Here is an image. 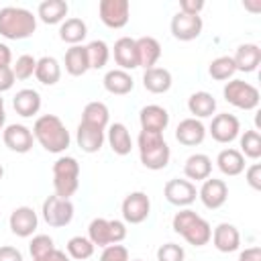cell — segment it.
Segmentation results:
<instances>
[{
	"mask_svg": "<svg viewBox=\"0 0 261 261\" xmlns=\"http://www.w3.org/2000/svg\"><path fill=\"white\" fill-rule=\"evenodd\" d=\"M243 157H249V159H259L261 157V135L257 130H245L241 135V149Z\"/></svg>",
	"mask_w": 261,
	"mask_h": 261,
	"instance_id": "obj_39",
	"label": "cell"
},
{
	"mask_svg": "<svg viewBox=\"0 0 261 261\" xmlns=\"http://www.w3.org/2000/svg\"><path fill=\"white\" fill-rule=\"evenodd\" d=\"M65 71L73 77H80L84 75L88 69H90V61H88V51H86V45H71L67 51H65Z\"/></svg>",
	"mask_w": 261,
	"mask_h": 261,
	"instance_id": "obj_27",
	"label": "cell"
},
{
	"mask_svg": "<svg viewBox=\"0 0 261 261\" xmlns=\"http://www.w3.org/2000/svg\"><path fill=\"white\" fill-rule=\"evenodd\" d=\"M188 110L190 114H194V118H208L214 114L216 110V100L210 92H194L190 98H188Z\"/></svg>",
	"mask_w": 261,
	"mask_h": 261,
	"instance_id": "obj_32",
	"label": "cell"
},
{
	"mask_svg": "<svg viewBox=\"0 0 261 261\" xmlns=\"http://www.w3.org/2000/svg\"><path fill=\"white\" fill-rule=\"evenodd\" d=\"M239 261H261V249L259 247H249V249L241 251Z\"/></svg>",
	"mask_w": 261,
	"mask_h": 261,
	"instance_id": "obj_48",
	"label": "cell"
},
{
	"mask_svg": "<svg viewBox=\"0 0 261 261\" xmlns=\"http://www.w3.org/2000/svg\"><path fill=\"white\" fill-rule=\"evenodd\" d=\"M186 251L177 243H165L157 249V261H184Z\"/></svg>",
	"mask_w": 261,
	"mask_h": 261,
	"instance_id": "obj_42",
	"label": "cell"
},
{
	"mask_svg": "<svg viewBox=\"0 0 261 261\" xmlns=\"http://www.w3.org/2000/svg\"><path fill=\"white\" fill-rule=\"evenodd\" d=\"M175 139L186 147H196L206 139V126L202 124V120L194 116L184 118L175 128Z\"/></svg>",
	"mask_w": 261,
	"mask_h": 261,
	"instance_id": "obj_18",
	"label": "cell"
},
{
	"mask_svg": "<svg viewBox=\"0 0 261 261\" xmlns=\"http://www.w3.org/2000/svg\"><path fill=\"white\" fill-rule=\"evenodd\" d=\"M55 249V243L49 234H35L29 243V251H31V257L37 259V257H43L47 253H51Z\"/></svg>",
	"mask_w": 261,
	"mask_h": 261,
	"instance_id": "obj_41",
	"label": "cell"
},
{
	"mask_svg": "<svg viewBox=\"0 0 261 261\" xmlns=\"http://www.w3.org/2000/svg\"><path fill=\"white\" fill-rule=\"evenodd\" d=\"M137 147H139V157L141 163L151 169V171H159L165 169L171 157L169 145L163 139V133H153V130H141L139 139H137Z\"/></svg>",
	"mask_w": 261,
	"mask_h": 261,
	"instance_id": "obj_3",
	"label": "cell"
},
{
	"mask_svg": "<svg viewBox=\"0 0 261 261\" xmlns=\"http://www.w3.org/2000/svg\"><path fill=\"white\" fill-rule=\"evenodd\" d=\"M232 61H234L237 71H245V73L255 71L259 67V63H261V49H259V45H255V43L239 45Z\"/></svg>",
	"mask_w": 261,
	"mask_h": 261,
	"instance_id": "obj_23",
	"label": "cell"
},
{
	"mask_svg": "<svg viewBox=\"0 0 261 261\" xmlns=\"http://www.w3.org/2000/svg\"><path fill=\"white\" fill-rule=\"evenodd\" d=\"M133 261H143V259H133Z\"/></svg>",
	"mask_w": 261,
	"mask_h": 261,
	"instance_id": "obj_53",
	"label": "cell"
},
{
	"mask_svg": "<svg viewBox=\"0 0 261 261\" xmlns=\"http://www.w3.org/2000/svg\"><path fill=\"white\" fill-rule=\"evenodd\" d=\"M212 245L220 251V253H232L241 247V234L239 228L230 222H220L214 230H212Z\"/></svg>",
	"mask_w": 261,
	"mask_h": 261,
	"instance_id": "obj_19",
	"label": "cell"
},
{
	"mask_svg": "<svg viewBox=\"0 0 261 261\" xmlns=\"http://www.w3.org/2000/svg\"><path fill=\"white\" fill-rule=\"evenodd\" d=\"M184 173H186V177H188L190 181H192V179L204 181V179H208L210 173H212V159H210L208 155H204V153H194V155H190V157L186 159V163H184Z\"/></svg>",
	"mask_w": 261,
	"mask_h": 261,
	"instance_id": "obj_26",
	"label": "cell"
},
{
	"mask_svg": "<svg viewBox=\"0 0 261 261\" xmlns=\"http://www.w3.org/2000/svg\"><path fill=\"white\" fill-rule=\"evenodd\" d=\"M163 196L169 204L177 206V208H186L190 206L196 198H198V190L190 179H179V177H171L165 186H163Z\"/></svg>",
	"mask_w": 261,
	"mask_h": 261,
	"instance_id": "obj_11",
	"label": "cell"
},
{
	"mask_svg": "<svg viewBox=\"0 0 261 261\" xmlns=\"http://www.w3.org/2000/svg\"><path fill=\"white\" fill-rule=\"evenodd\" d=\"M108 118H110V112H108V106L104 102H88L84 106V112H82V122L86 124H94L98 128H106L108 126Z\"/></svg>",
	"mask_w": 261,
	"mask_h": 261,
	"instance_id": "obj_35",
	"label": "cell"
},
{
	"mask_svg": "<svg viewBox=\"0 0 261 261\" xmlns=\"http://www.w3.org/2000/svg\"><path fill=\"white\" fill-rule=\"evenodd\" d=\"M98 14L108 29H122L128 22L130 4L128 0H102L98 4Z\"/></svg>",
	"mask_w": 261,
	"mask_h": 261,
	"instance_id": "obj_10",
	"label": "cell"
},
{
	"mask_svg": "<svg viewBox=\"0 0 261 261\" xmlns=\"http://www.w3.org/2000/svg\"><path fill=\"white\" fill-rule=\"evenodd\" d=\"M8 224H10L12 234H16L20 239H27V237H33V232L37 230L39 218H37V212L31 206H18L10 212Z\"/></svg>",
	"mask_w": 261,
	"mask_h": 261,
	"instance_id": "obj_15",
	"label": "cell"
},
{
	"mask_svg": "<svg viewBox=\"0 0 261 261\" xmlns=\"http://www.w3.org/2000/svg\"><path fill=\"white\" fill-rule=\"evenodd\" d=\"M171 73L169 69L165 67H151V69H145L143 73V86L147 92L151 94H165L169 88H171Z\"/></svg>",
	"mask_w": 261,
	"mask_h": 261,
	"instance_id": "obj_28",
	"label": "cell"
},
{
	"mask_svg": "<svg viewBox=\"0 0 261 261\" xmlns=\"http://www.w3.org/2000/svg\"><path fill=\"white\" fill-rule=\"evenodd\" d=\"M169 27H171V35H173L177 41H194V39L200 37L204 22H202V16L175 12Z\"/></svg>",
	"mask_w": 261,
	"mask_h": 261,
	"instance_id": "obj_14",
	"label": "cell"
},
{
	"mask_svg": "<svg viewBox=\"0 0 261 261\" xmlns=\"http://www.w3.org/2000/svg\"><path fill=\"white\" fill-rule=\"evenodd\" d=\"M122 218L128 224H141L149 218L151 212V200L145 192H130L126 194V198L122 200Z\"/></svg>",
	"mask_w": 261,
	"mask_h": 261,
	"instance_id": "obj_9",
	"label": "cell"
},
{
	"mask_svg": "<svg viewBox=\"0 0 261 261\" xmlns=\"http://www.w3.org/2000/svg\"><path fill=\"white\" fill-rule=\"evenodd\" d=\"M102 82H104V90L108 94H114V96H124V94L133 92V88H135L133 75L128 71H124V69H118V67L106 71Z\"/></svg>",
	"mask_w": 261,
	"mask_h": 261,
	"instance_id": "obj_25",
	"label": "cell"
},
{
	"mask_svg": "<svg viewBox=\"0 0 261 261\" xmlns=\"http://www.w3.org/2000/svg\"><path fill=\"white\" fill-rule=\"evenodd\" d=\"M12 106H14L16 114H20L22 118H31V116L39 114V110H41V94L33 88H22L14 94Z\"/></svg>",
	"mask_w": 261,
	"mask_h": 261,
	"instance_id": "obj_22",
	"label": "cell"
},
{
	"mask_svg": "<svg viewBox=\"0 0 261 261\" xmlns=\"http://www.w3.org/2000/svg\"><path fill=\"white\" fill-rule=\"evenodd\" d=\"M41 214H43V220L49 226L61 228V226H67L71 222V218H73V204H71V200H63V198L53 194V196L45 198Z\"/></svg>",
	"mask_w": 261,
	"mask_h": 261,
	"instance_id": "obj_8",
	"label": "cell"
},
{
	"mask_svg": "<svg viewBox=\"0 0 261 261\" xmlns=\"http://www.w3.org/2000/svg\"><path fill=\"white\" fill-rule=\"evenodd\" d=\"M10 61H12V53H10V47L0 43V67H10Z\"/></svg>",
	"mask_w": 261,
	"mask_h": 261,
	"instance_id": "obj_50",
	"label": "cell"
},
{
	"mask_svg": "<svg viewBox=\"0 0 261 261\" xmlns=\"http://www.w3.org/2000/svg\"><path fill=\"white\" fill-rule=\"evenodd\" d=\"M35 77L43 84V86H55L61 77V65L55 57H41L37 59V67H35Z\"/></svg>",
	"mask_w": 261,
	"mask_h": 261,
	"instance_id": "obj_33",
	"label": "cell"
},
{
	"mask_svg": "<svg viewBox=\"0 0 261 261\" xmlns=\"http://www.w3.org/2000/svg\"><path fill=\"white\" fill-rule=\"evenodd\" d=\"M88 239L94 247H108L118 245L126 239V224L122 220H108V218H94L88 226Z\"/></svg>",
	"mask_w": 261,
	"mask_h": 261,
	"instance_id": "obj_6",
	"label": "cell"
},
{
	"mask_svg": "<svg viewBox=\"0 0 261 261\" xmlns=\"http://www.w3.org/2000/svg\"><path fill=\"white\" fill-rule=\"evenodd\" d=\"M6 124V112H4V98L0 96V130H4Z\"/></svg>",
	"mask_w": 261,
	"mask_h": 261,
	"instance_id": "obj_51",
	"label": "cell"
},
{
	"mask_svg": "<svg viewBox=\"0 0 261 261\" xmlns=\"http://www.w3.org/2000/svg\"><path fill=\"white\" fill-rule=\"evenodd\" d=\"M14 86V73L12 67H0V94L10 90Z\"/></svg>",
	"mask_w": 261,
	"mask_h": 261,
	"instance_id": "obj_46",
	"label": "cell"
},
{
	"mask_svg": "<svg viewBox=\"0 0 261 261\" xmlns=\"http://www.w3.org/2000/svg\"><path fill=\"white\" fill-rule=\"evenodd\" d=\"M67 10H69V6H67L65 0H45V2L39 4L37 16L45 24H57V22H63L65 20Z\"/></svg>",
	"mask_w": 261,
	"mask_h": 261,
	"instance_id": "obj_31",
	"label": "cell"
},
{
	"mask_svg": "<svg viewBox=\"0 0 261 261\" xmlns=\"http://www.w3.org/2000/svg\"><path fill=\"white\" fill-rule=\"evenodd\" d=\"M108 145L116 155H128L133 151V139L128 128L122 122H114L108 126Z\"/></svg>",
	"mask_w": 261,
	"mask_h": 261,
	"instance_id": "obj_30",
	"label": "cell"
},
{
	"mask_svg": "<svg viewBox=\"0 0 261 261\" xmlns=\"http://www.w3.org/2000/svg\"><path fill=\"white\" fill-rule=\"evenodd\" d=\"M245 177L253 190H257V192L261 190V165L259 163H251V167L245 169Z\"/></svg>",
	"mask_w": 261,
	"mask_h": 261,
	"instance_id": "obj_44",
	"label": "cell"
},
{
	"mask_svg": "<svg viewBox=\"0 0 261 261\" xmlns=\"http://www.w3.org/2000/svg\"><path fill=\"white\" fill-rule=\"evenodd\" d=\"M2 177H4V165L0 163V179H2Z\"/></svg>",
	"mask_w": 261,
	"mask_h": 261,
	"instance_id": "obj_52",
	"label": "cell"
},
{
	"mask_svg": "<svg viewBox=\"0 0 261 261\" xmlns=\"http://www.w3.org/2000/svg\"><path fill=\"white\" fill-rule=\"evenodd\" d=\"M208 133L212 135V139L216 143H232L239 133H241V122L234 114H228V112H220L216 116H212V122H210V128Z\"/></svg>",
	"mask_w": 261,
	"mask_h": 261,
	"instance_id": "obj_12",
	"label": "cell"
},
{
	"mask_svg": "<svg viewBox=\"0 0 261 261\" xmlns=\"http://www.w3.org/2000/svg\"><path fill=\"white\" fill-rule=\"evenodd\" d=\"M216 165H218V169H220L224 175L234 177V175H241V173L245 171V157H243V153H241L239 149L228 147V149H222V151L218 153Z\"/></svg>",
	"mask_w": 261,
	"mask_h": 261,
	"instance_id": "obj_29",
	"label": "cell"
},
{
	"mask_svg": "<svg viewBox=\"0 0 261 261\" xmlns=\"http://www.w3.org/2000/svg\"><path fill=\"white\" fill-rule=\"evenodd\" d=\"M139 122H141V130L163 133L169 124V112L159 104H147L139 112Z\"/></svg>",
	"mask_w": 261,
	"mask_h": 261,
	"instance_id": "obj_17",
	"label": "cell"
},
{
	"mask_svg": "<svg viewBox=\"0 0 261 261\" xmlns=\"http://www.w3.org/2000/svg\"><path fill=\"white\" fill-rule=\"evenodd\" d=\"M112 53H114V61L118 65V69H135L139 67V57H137V41L130 39V37H120L116 39L114 47H112Z\"/></svg>",
	"mask_w": 261,
	"mask_h": 261,
	"instance_id": "obj_20",
	"label": "cell"
},
{
	"mask_svg": "<svg viewBox=\"0 0 261 261\" xmlns=\"http://www.w3.org/2000/svg\"><path fill=\"white\" fill-rule=\"evenodd\" d=\"M35 67H37V59L29 53L20 55L16 59V63L12 65V73H14V80H29L31 75H35Z\"/></svg>",
	"mask_w": 261,
	"mask_h": 261,
	"instance_id": "obj_40",
	"label": "cell"
},
{
	"mask_svg": "<svg viewBox=\"0 0 261 261\" xmlns=\"http://www.w3.org/2000/svg\"><path fill=\"white\" fill-rule=\"evenodd\" d=\"M171 228L177 234H181L194 247H204L212 239V226H210V222L204 220L200 214H196L190 208H184V210L175 212V216L171 220Z\"/></svg>",
	"mask_w": 261,
	"mask_h": 261,
	"instance_id": "obj_4",
	"label": "cell"
},
{
	"mask_svg": "<svg viewBox=\"0 0 261 261\" xmlns=\"http://www.w3.org/2000/svg\"><path fill=\"white\" fill-rule=\"evenodd\" d=\"M137 41V57H139V67L151 69L157 65L161 57V45L155 37H139Z\"/></svg>",
	"mask_w": 261,
	"mask_h": 261,
	"instance_id": "obj_24",
	"label": "cell"
},
{
	"mask_svg": "<svg viewBox=\"0 0 261 261\" xmlns=\"http://www.w3.org/2000/svg\"><path fill=\"white\" fill-rule=\"evenodd\" d=\"M222 96L228 104H232L234 108H241V110H255L261 100L259 90L245 80L226 82V86L222 88Z\"/></svg>",
	"mask_w": 261,
	"mask_h": 261,
	"instance_id": "obj_7",
	"label": "cell"
},
{
	"mask_svg": "<svg viewBox=\"0 0 261 261\" xmlns=\"http://www.w3.org/2000/svg\"><path fill=\"white\" fill-rule=\"evenodd\" d=\"M100 261H130L128 257V249L124 245H108L104 247L102 255H100Z\"/></svg>",
	"mask_w": 261,
	"mask_h": 261,
	"instance_id": "obj_43",
	"label": "cell"
},
{
	"mask_svg": "<svg viewBox=\"0 0 261 261\" xmlns=\"http://www.w3.org/2000/svg\"><path fill=\"white\" fill-rule=\"evenodd\" d=\"M88 35V24L82 18H65L59 27V39L69 45H80Z\"/></svg>",
	"mask_w": 261,
	"mask_h": 261,
	"instance_id": "obj_34",
	"label": "cell"
},
{
	"mask_svg": "<svg viewBox=\"0 0 261 261\" xmlns=\"http://www.w3.org/2000/svg\"><path fill=\"white\" fill-rule=\"evenodd\" d=\"M80 188V163L75 157H59L53 163V190L55 196L69 200Z\"/></svg>",
	"mask_w": 261,
	"mask_h": 261,
	"instance_id": "obj_5",
	"label": "cell"
},
{
	"mask_svg": "<svg viewBox=\"0 0 261 261\" xmlns=\"http://www.w3.org/2000/svg\"><path fill=\"white\" fill-rule=\"evenodd\" d=\"M198 198L208 210H216V208L224 206V202L228 198V186L224 179L208 177L202 181V188L198 190Z\"/></svg>",
	"mask_w": 261,
	"mask_h": 261,
	"instance_id": "obj_13",
	"label": "cell"
},
{
	"mask_svg": "<svg viewBox=\"0 0 261 261\" xmlns=\"http://www.w3.org/2000/svg\"><path fill=\"white\" fill-rule=\"evenodd\" d=\"M2 139H4V145H6L10 151H14V153H29V151L33 149V141H35L33 130H31L29 126L16 124V122L4 126Z\"/></svg>",
	"mask_w": 261,
	"mask_h": 261,
	"instance_id": "obj_16",
	"label": "cell"
},
{
	"mask_svg": "<svg viewBox=\"0 0 261 261\" xmlns=\"http://www.w3.org/2000/svg\"><path fill=\"white\" fill-rule=\"evenodd\" d=\"M65 249H67V255H69L71 259L84 261V259H90V257L94 255V249H96V247L92 245V241H90L88 237L77 234V237H71V239L67 241Z\"/></svg>",
	"mask_w": 261,
	"mask_h": 261,
	"instance_id": "obj_38",
	"label": "cell"
},
{
	"mask_svg": "<svg viewBox=\"0 0 261 261\" xmlns=\"http://www.w3.org/2000/svg\"><path fill=\"white\" fill-rule=\"evenodd\" d=\"M234 71H237L234 61H232V57H228V55H220V57L212 59L210 65H208V73H210V77L216 80V82H226V80H230V77L234 75Z\"/></svg>",
	"mask_w": 261,
	"mask_h": 261,
	"instance_id": "obj_37",
	"label": "cell"
},
{
	"mask_svg": "<svg viewBox=\"0 0 261 261\" xmlns=\"http://www.w3.org/2000/svg\"><path fill=\"white\" fill-rule=\"evenodd\" d=\"M86 51H88L90 69H102L110 59V49H108L106 41H102V39H96V41L88 43Z\"/></svg>",
	"mask_w": 261,
	"mask_h": 261,
	"instance_id": "obj_36",
	"label": "cell"
},
{
	"mask_svg": "<svg viewBox=\"0 0 261 261\" xmlns=\"http://www.w3.org/2000/svg\"><path fill=\"white\" fill-rule=\"evenodd\" d=\"M202 8H204V2L202 0H181L179 2V12H184V14L200 16Z\"/></svg>",
	"mask_w": 261,
	"mask_h": 261,
	"instance_id": "obj_45",
	"label": "cell"
},
{
	"mask_svg": "<svg viewBox=\"0 0 261 261\" xmlns=\"http://www.w3.org/2000/svg\"><path fill=\"white\" fill-rule=\"evenodd\" d=\"M0 261H22V253L16 247L4 245L0 247Z\"/></svg>",
	"mask_w": 261,
	"mask_h": 261,
	"instance_id": "obj_47",
	"label": "cell"
},
{
	"mask_svg": "<svg viewBox=\"0 0 261 261\" xmlns=\"http://www.w3.org/2000/svg\"><path fill=\"white\" fill-rule=\"evenodd\" d=\"M237 261H239V259H237Z\"/></svg>",
	"mask_w": 261,
	"mask_h": 261,
	"instance_id": "obj_54",
	"label": "cell"
},
{
	"mask_svg": "<svg viewBox=\"0 0 261 261\" xmlns=\"http://www.w3.org/2000/svg\"><path fill=\"white\" fill-rule=\"evenodd\" d=\"M33 137L49 153H63L71 143L69 130L61 122V118L55 116V114L39 116L35 120V124H33Z\"/></svg>",
	"mask_w": 261,
	"mask_h": 261,
	"instance_id": "obj_1",
	"label": "cell"
},
{
	"mask_svg": "<svg viewBox=\"0 0 261 261\" xmlns=\"http://www.w3.org/2000/svg\"><path fill=\"white\" fill-rule=\"evenodd\" d=\"M33 261H69V257L65 255V251H59V249H53L51 253L43 255V257H37Z\"/></svg>",
	"mask_w": 261,
	"mask_h": 261,
	"instance_id": "obj_49",
	"label": "cell"
},
{
	"mask_svg": "<svg viewBox=\"0 0 261 261\" xmlns=\"http://www.w3.org/2000/svg\"><path fill=\"white\" fill-rule=\"evenodd\" d=\"M37 31V16L20 6L0 8V35L8 41L29 39Z\"/></svg>",
	"mask_w": 261,
	"mask_h": 261,
	"instance_id": "obj_2",
	"label": "cell"
},
{
	"mask_svg": "<svg viewBox=\"0 0 261 261\" xmlns=\"http://www.w3.org/2000/svg\"><path fill=\"white\" fill-rule=\"evenodd\" d=\"M104 128H98L94 124H86V122H80L77 124V130H75V141H77V147L84 151V153H98L104 145Z\"/></svg>",
	"mask_w": 261,
	"mask_h": 261,
	"instance_id": "obj_21",
	"label": "cell"
}]
</instances>
